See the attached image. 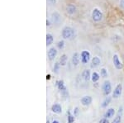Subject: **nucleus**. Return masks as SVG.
<instances>
[{
    "label": "nucleus",
    "instance_id": "f3484780",
    "mask_svg": "<svg viewBox=\"0 0 124 123\" xmlns=\"http://www.w3.org/2000/svg\"><path fill=\"white\" fill-rule=\"evenodd\" d=\"M67 61H68V56L65 54H63V55H61V57H60L59 61H58V62L60 63L61 66L64 67L67 65Z\"/></svg>",
    "mask_w": 124,
    "mask_h": 123
},
{
    "label": "nucleus",
    "instance_id": "5701e85b",
    "mask_svg": "<svg viewBox=\"0 0 124 123\" xmlns=\"http://www.w3.org/2000/svg\"><path fill=\"white\" fill-rule=\"evenodd\" d=\"M108 70L107 69L105 68H102L101 70H100V76L103 77V78H107L108 77Z\"/></svg>",
    "mask_w": 124,
    "mask_h": 123
},
{
    "label": "nucleus",
    "instance_id": "0eeeda50",
    "mask_svg": "<svg viewBox=\"0 0 124 123\" xmlns=\"http://www.w3.org/2000/svg\"><path fill=\"white\" fill-rule=\"evenodd\" d=\"M55 84H56V87H57L58 90H59L61 94H66V95L68 94L67 88H66V86H65V82H64V80H62V79L57 80L56 82H55Z\"/></svg>",
    "mask_w": 124,
    "mask_h": 123
},
{
    "label": "nucleus",
    "instance_id": "4be33fe9",
    "mask_svg": "<svg viewBox=\"0 0 124 123\" xmlns=\"http://www.w3.org/2000/svg\"><path fill=\"white\" fill-rule=\"evenodd\" d=\"M56 46H57V48L59 50H63L64 48H65V41H64V40H61V41H59L57 42V44H56Z\"/></svg>",
    "mask_w": 124,
    "mask_h": 123
},
{
    "label": "nucleus",
    "instance_id": "c85d7f7f",
    "mask_svg": "<svg viewBox=\"0 0 124 123\" xmlns=\"http://www.w3.org/2000/svg\"><path fill=\"white\" fill-rule=\"evenodd\" d=\"M119 5L124 10V0H119Z\"/></svg>",
    "mask_w": 124,
    "mask_h": 123
},
{
    "label": "nucleus",
    "instance_id": "7ed1b4c3",
    "mask_svg": "<svg viewBox=\"0 0 124 123\" xmlns=\"http://www.w3.org/2000/svg\"><path fill=\"white\" fill-rule=\"evenodd\" d=\"M80 61L83 65H86L91 61V53L88 50H84L80 53Z\"/></svg>",
    "mask_w": 124,
    "mask_h": 123
},
{
    "label": "nucleus",
    "instance_id": "423d86ee",
    "mask_svg": "<svg viewBox=\"0 0 124 123\" xmlns=\"http://www.w3.org/2000/svg\"><path fill=\"white\" fill-rule=\"evenodd\" d=\"M78 9H77V6L75 3H68L65 7V12L69 16H74L76 14Z\"/></svg>",
    "mask_w": 124,
    "mask_h": 123
},
{
    "label": "nucleus",
    "instance_id": "9b49d317",
    "mask_svg": "<svg viewBox=\"0 0 124 123\" xmlns=\"http://www.w3.org/2000/svg\"><path fill=\"white\" fill-rule=\"evenodd\" d=\"M92 102H93V98H92L91 96H89V95H86V96L82 97V98L80 99V102L83 106L85 107H88L89 106Z\"/></svg>",
    "mask_w": 124,
    "mask_h": 123
},
{
    "label": "nucleus",
    "instance_id": "7c9ffc66",
    "mask_svg": "<svg viewBox=\"0 0 124 123\" xmlns=\"http://www.w3.org/2000/svg\"><path fill=\"white\" fill-rule=\"evenodd\" d=\"M46 79H47V80H50V79H51V74H47L46 75Z\"/></svg>",
    "mask_w": 124,
    "mask_h": 123
},
{
    "label": "nucleus",
    "instance_id": "f03ea898",
    "mask_svg": "<svg viewBox=\"0 0 124 123\" xmlns=\"http://www.w3.org/2000/svg\"><path fill=\"white\" fill-rule=\"evenodd\" d=\"M90 16L93 22H100L103 19V13L99 7L93 8V10L91 11Z\"/></svg>",
    "mask_w": 124,
    "mask_h": 123
},
{
    "label": "nucleus",
    "instance_id": "f257e3e1",
    "mask_svg": "<svg viewBox=\"0 0 124 123\" xmlns=\"http://www.w3.org/2000/svg\"><path fill=\"white\" fill-rule=\"evenodd\" d=\"M61 36L64 40H73L75 37V30L70 26H65L61 31Z\"/></svg>",
    "mask_w": 124,
    "mask_h": 123
},
{
    "label": "nucleus",
    "instance_id": "2f4dec72",
    "mask_svg": "<svg viewBox=\"0 0 124 123\" xmlns=\"http://www.w3.org/2000/svg\"><path fill=\"white\" fill-rule=\"evenodd\" d=\"M51 123H60V122H59L58 120H54Z\"/></svg>",
    "mask_w": 124,
    "mask_h": 123
},
{
    "label": "nucleus",
    "instance_id": "f8f14e48",
    "mask_svg": "<svg viewBox=\"0 0 124 123\" xmlns=\"http://www.w3.org/2000/svg\"><path fill=\"white\" fill-rule=\"evenodd\" d=\"M101 64V59L99 58V56H94L91 59V61H90V66L91 68L93 69H96Z\"/></svg>",
    "mask_w": 124,
    "mask_h": 123
},
{
    "label": "nucleus",
    "instance_id": "b1692460",
    "mask_svg": "<svg viewBox=\"0 0 124 123\" xmlns=\"http://www.w3.org/2000/svg\"><path fill=\"white\" fill-rule=\"evenodd\" d=\"M60 67H61V65H60V63L59 62H55V65H54V67H53V71L55 73V74H58V73H59Z\"/></svg>",
    "mask_w": 124,
    "mask_h": 123
},
{
    "label": "nucleus",
    "instance_id": "20e7f679",
    "mask_svg": "<svg viewBox=\"0 0 124 123\" xmlns=\"http://www.w3.org/2000/svg\"><path fill=\"white\" fill-rule=\"evenodd\" d=\"M102 90L104 96L108 97L112 93V84L109 80H106L102 85Z\"/></svg>",
    "mask_w": 124,
    "mask_h": 123
},
{
    "label": "nucleus",
    "instance_id": "39448f33",
    "mask_svg": "<svg viewBox=\"0 0 124 123\" xmlns=\"http://www.w3.org/2000/svg\"><path fill=\"white\" fill-rule=\"evenodd\" d=\"M113 66L115 67L116 69L117 70H121L123 68V64L121 60H120L119 55L117 54H114L113 56Z\"/></svg>",
    "mask_w": 124,
    "mask_h": 123
},
{
    "label": "nucleus",
    "instance_id": "bb28decb",
    "mask_svg": "<svg viewBox=\"0 0 124 123\" xmlns=\"http://www.w3.org/2000/svg\"><path fill=\"white\" fill-rule=\"evenodd\" d=\"M73 114H74V116H75V117L79 116V108H78V107H75V108H74Z\"/></svg>",
    "mask_w": 124,
    "mask_h": 123
},
{
    "label": "nucleus",
    "instance_id": "a211bd4d",
    "mask_svg": "<svg viewBox=\"0 0 124 123\" xmlns=\"http://www.w3.org/2000/svg\"><path fill=\"white\" fill-rule=\"evenodd\" d=\"M54 41V37L51 33H47L46 34V46H50L52 45Z\"/></svg>",
    "mask_w": 124,
    "mask_h": 123
},
{
    "label": "nucleus",
    "instance_id": "6ab92c4d",
    "mask_svg": "<svg viewBox=\"0 0 124 123\" xmlns=\"http://www.w3.org/2000/svg\"><path fill=\"white\" fill-rule=\"evenodd\" d=\"M100 79V74H99L98 72H93L92 73V75H91V80L93 83H97L98 81Z\"/></svg>",
    "mask_w": 124,
    "mask_h": 123
},
{
    "label": "nucleus",
    "instance_id": "aec40b11",
    "mask_svg": "<svg viewBox=\"0 0 124 123\" xmlns=\"http://www.w3.org/2000/svg\"><path fill=\"white\" fill-rule=\"evenodd\" d=\"M111 101H112L111 97H109V96L106 97V98H104V100L103 101V102H102V108H107V107L111 103Z\"/></svg>",
    "mask_w": 124,
    "mask_h": 123
},
{
    "label": "nucleus",
    "instance_id": "473e14b6",
    "mask_svg": "<svg viewBox=\"0 0 124 123\" xmlns=\"http://www.w3.org/2000/svg\"><path fill=\"white\" fill-rule=\"evenodd\" d=\"M46 123H51V122H49V121H48V120H47V122H46Z\"/></svg>",
    "mask_w": 124,
    "mask_h": 123
},
{
    "label": "nucleus",
    "instance_id": "ddd939ff",
    "mask_svg": "<svg viewBox=\"0 0 124 123\" xmlns=\"http://www.w3.org/2000/svg\"><path fill=\"white\" fill-rule=\"evenodd\" d=\"M71 62L73 64L74 66H78L79 64L80 61V54H79L78 52H75L72 55V58H71Z\"/></svg>",
    "mask_w": 124,
    "mask_h": 123
},
{
    "label": "nucleus",
    "instance_id": "412c9836",
    "mask_svg": "<svg viewBox=\"0 0 124 123\" xmlns=\"http://www.w3.org/2000/svg\"><path fill=\"white\" fill-rule=\"evenodd\" d=\"M75 120V116L72 114L70 111H67V122L68 123H74Z\"/></svg>",
    "mask_w": 124,
    "mask_h": 123
},
{
    "label": "nucleus",
    "instance_id": "c756f323",
    "mask_svg": "<svg viewBox=\"0 0 124 123\" xmlns=\"http://www.w3.org/2000/svg\"><path fill=\"white\" fill-rule=\"evenodd\" d=\"M51 19H47L46 20V26H47V27H50V26H51Z\"/></svg>",
    "mask_w": 124,
    "mask_h": 123
},
{
    "label": "nucleus",
    "instance_id": "9d476101",
    "mask_svg": "<svg viewBox=\"0 0 124 123\" xmlns=\"http://www.w3.org/2000/svg\"><path fill=\"white\" fill-rule=\"evenodd\" d=\"M61 16L59 12L57 11H54L53 13H51V21L52 23H55V24H56V23H59L60 21H61Z\"/></svg>",
    "mask_w": 124,
    "mask_h": 123
},
{
    "label": "nucleus",
    "instance_id": "2eb2a0df",
    "mask_svg": "<svg viewBox=\"0 0 124 123\" xmlns=\"http://www.w3.org/2000/svg\"><path fill=\"white\" fill-rule=\"evenodd\" d=\"M114 114H115V109L113 108H108V110L105 112V113H104V117L105 118H108V119H109V118H112L113 116H114Z\"/></svg>",
    "mask_w": 124,
    "mask_h": 123
},
{
    "label": "nucleus",
    "instance_id": "dca6fc26",
    "mask_svg": "<svg viewBox=\"0 0 124 123\" xmlns=\"http://www.w3.org/2000/svg\"><path fill=\"white\" fill-rule=\"evenodd\" d=\"M82 78L84 79L85 81H89V79H91V72L89 69H85V70L82 72Z\"/></svg>",
    "mask_w": 124,
    "mask_h": 123
},
{
    "label": "nucleus",
    "instance_id": "cd10ccee",
    "mask_svg": "<svg viewBox=\"0 0 124 123\" xmlns=\"http://www.w3.org/2000/svg\"><path fill=\"white\" fill-rule=\"evenodd\" d=\"M99 122V123H109V121H108V118L103 117V118L100 119Z\"/></svg>",
    "mask_w": 124,
    "mask_h": 123
},
{
    "label": "nucleus",
    "instance_id": "1a4fd4ad",
    "mask_svg": "<svg viewBox=\"0 0 124 123\" xmlns=\"http://www.w3.org/2000/svg\"><path fill=\"white\" fill-rule=\"evenodd\" d=\"M58 54V51L56 48L55 47H51L49 50H48V52H47V55H48V59L49 60L52 61L54 59H55V57L57 56Z\"/></svg>",
    "mask_w": 124,
    "mask_h": 123
},
{
    "label": "nucleus",
    "instance_id": "4468645a",
    "mask_svg": "<svg viewBox=\"0 0 124 123\" xmlns=\"http://www.w3.org/2000/svg\"><path fill=\"white\" fill-rule=\"evenodd\" d=\"M51 111L52 112L55 114H61L62 112V107L61 104L59 103H55L51 106Z\"/></svg>",
    "mask_w": 124,
    "mask_h": 123
},
{
    "label": "nucleus",
    "instance_id": "a878e982",
    "mask_svg": "<svg viewBox=\"0 0 124 123\" xmlns=\"http://www.w3.org/2000/svg\"><path fill=\"white\" fill-rule=\"evenodd\" d=\"M46 3L49 6H54L57 3V0H46Z\"/></svg>",
    "mask_w": 124,
    "mask_h": 123
},
{
    "label": "nucleus",
    "instance_id": "6e6552de",
    "mask_svg": "<svg viewBox=\"0 0 124 123\" xmlns=\"http://www.w3.org/2000/svg\"><path fill=\"white\" fill-rule=\"evenodd\" d=\"M122 94H123V85L121 84H117L114 90L113 91V98L116 99L119 98L121 97Z\"/></svg>",
    "mask_w": 124,
    "mask_h": 123
},
{
    "label": "nucleus",
    "instance_id": "393cba45",
    "mask_svg": "<svg viewBox=\"0 0 124 123\" xmlns=\"http://www.w3.org/2000/svg\"><path fill=\"white\" fill-rule=\"evenodd\" d=\"M112 123H122V116H121V115H117V116L113 120Z\"/></svg>",
    "mask_w": 124,
    "mask_h": 123
}]
</instances>
